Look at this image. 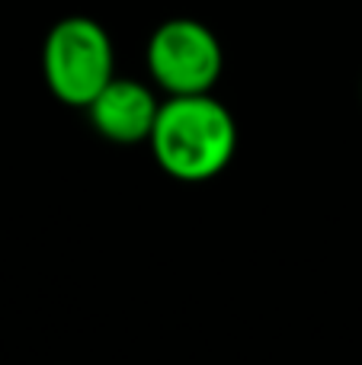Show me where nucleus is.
Here are the masks:
<instances>
[{"label": "nucleus", "instance_id": "nucleus-1", "mask_svg": "<svg viewBox=\"0 0 362 365\" xmlns=\"http://www.w3.org/2000/svg\"><path fill=\"white\" fill-rule=\"evenodd\" d=\"M151 151L160 170L173 180H212L231 164L237 151L234 115L212 93L170 96L160 103L151 132Z\"/></svg>", "mask_w": 362, "mask_h": 365}, {"label": "nucleus", "instance_id": "nucleus-2", "mask_svg": "<svg viewBox=\"0 0 362 365\" xmlns=\"http://www.w3.org/2000/svg\"><path fill=\"white\" fill-rule=\"evenodd\" d=\"M42 74L61 103L87 109L115 77L109 32L90 16L58 19L42 45Z\"/></svg>", "mask_w": 362, "mask_h": 365}, {"label": "nucleus", "instance_id": "nucleus-3", "mask_svg": "<svg viewBox=\"0 0 362 365\" xmlns=\"http://www.w3.org/2000/svg\"><path fill=\"white\" fill-rule=\"evenodd\" d=\"M224 68L222 42L205 23L190 16L167 19L148 42V71L170 96L209 93Z\"/></svg>", "mask_w": 362, "mask_h": 365}, {"label": "nucleus", "instance_id": "nucleus-4", "mask_svg": "<svg viewBox=\"0 0 362 365\" xmlns=\"http://www.w3.org/2000/svg\"><path fill=\"white\" fill-rule=\"evenodd\" d=\"M87 113L103 138L115 145H138V141H151L160 103L148 83L113 77V83L90 103Z\"/></svg>", "mask_w": 362, "mask_h": 365}]
</instances>
